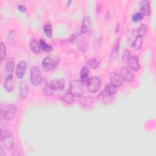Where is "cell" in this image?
I'll return each instance as SVG.
<instances>
[{"mask_svg":"<svg viewBox=\"0 0 156 156\" xmlns=\"http://www.w3.org/2000/svg\"><path fill=\"white\" fill-rule=\"evenodd\" d=\"M119 43H120V40H119V38H118L116 40V41L115 43V44L113 46V49L112 51V52H111V54H110L111 58H115L117 55L118 51H119Z\"/></svg>","mask_w":156,"mask_h":156,"instance_id":"cell-23","label":"cell"},{"mask_svg":"<svg viewBox=\"0 0 156 156\" xmlns=\"http://www.w3.org/2000/svg\"><path fill=\"white\" fill-rule=\"evenodd\" d=\"M69 91L77 97H82L83 94V83L80 80H73L69 86Z\"/></svg>","mask_w":156,"mask_h":156,"instance_id":"cell-4","label":"cell"},{"mask_svg":"<svg viewBox=\"0 0 156 156\" xmlns=\"http://www.w3.org/2000/svg\"><path fill=\"white\" fill-rule=\"evenodd\" d=\"M30 78L32 85L37 87L40 85L42 81V76L40 69L35 65H33L30 70Z\"/></svg>","mask_w":156,"mask_h":156,"instance_id":"cell-5","label":"cell"},{"mask_svg":"<svg viewBox=\"0 0 156 156\" xmlns=\"http://www.w3.org/2000/svg\"><path fill=\"white\" fill-rule=\"evenodd\" d=\"M119 72H120V75L122 76V79H124L126 81L130 82L133 80L134 75L133 73L131 71V70L127 66L122 67Z\"/></svg>","mask_w":156,"mask_h":156,"instance_id":"cell-9","label":"cell"},{"mask_svg":"<svg viewBox=\"0 0 156 156\" xmlns=\"http://www.w3.org/2000/svg\"><path fill=\"white\" fill-rule=\"evenodd\" d=\"M15 68V60L13 57H9L5 65V72L7 75H12Z\"/></svg>","mask_w":156,"mask_h":156,"instance_id":"cell-16","label":"cell"},{"mask_svg":"<svg viewBox=\"0 0 156 156\" xmlns=\"http://www.w3.org/2000/svg\"><path fill=\"white\" fill-rule=\"evenodd\" d=\"M90 99L88 98H82L80 100H79V104L80 105H82V106L85 107V106H88L89 105V102H90Z\"/></svg>","mask_w":156,"mask_h":156,"instance_id":"cell-31","label":"cell"},{"mask_svg":"<svg viewBox=\"0 0 156 156\" xmlns=\"http://www.w3.org/2000/svg\"><path fill=\"white\" fill-rule=\"evenodd\" d=\"M29 46L31 51L34 54H39L41 52V48L40 41H38L36 39H32L30 42Z\"/></svg>","mask_w":156,"mask_h":156,"instance_id":"cell-18","label":"cell"},{"mask_svg":"<svg viewBox=\"0 0 156 156\" xmlns=\"http://www.w3.org/2000/svg\"><path fill=\"white\" fill-rule=\"evenodd\" d=\"M143 15L141 12H137L134 13L132 16V20L134 22H138L143 20Z\"/></svg>","mask_w":156,"mask_h":156,"instance_id":"cell-29","label":"cell"},{"mask_svg":"<svg viewBox=\"0 0 156 156\" xmlns=\"http://www.w3.org/2000/svg\"><path fill=\"white\" fill-rule=\"evenodd\" d=\"M99 99L101 103H102L104 105H108L110 103H112L113 101L114 97L113 95H111L108 94L104 90L99 94Z\"/></svg>","mask_w":156,"mask_h":156,"instance_id":"cell-11","label":"cell"},{"mask_svg":"<svg viewBox=\"0 0 156 156\" xmlns=\"http://www.w3.org/2000/svg\"><path fill=\"white\" fill-rule=\"evenodd\" d=\"M17 8H18V10L20 11V12H26V7L24 6V5H21V4L18 5V7H17Z\"/></svg>","mask_w":156,"mask_h":156,"instance_id":"cell-35","label":"cell"},{"mask_svg":"<svg viewBox=\"0 0 156 156\" xmlns=\"http://www.w3.org/2000/svg\"><path fill=\"white\" fill-rule=\"evenodd\" d=\"M17 107L12 104H1L0 105L1 118L6 121L12 120L16 114Z\"/></svg>","mask_w":156,"mask_h":156,"instance_id":"cell-1","label":"cell"},{"mask_svg":"<svg viewBox=\"0 0 156 156\" xmlns=\"http://www.w3.org/2000/svg\"><path fill=\"white\" fill-rule=\"evenodd\" d=\"M118 87H116V86L113 85V84H112L111 83H107L105 85V89L104 90L109 94H111V95H114L117 90H118Z\"/></svg>","mask_w":156,"mask_h":156,"instance_id":"cell-22","label":"cell"},{"mask_svg":"<svg viewBox=\"0 0 156 156\" xmlns=\"http://www.w3.org/2000/svg\"><path fill=\"white\" fill-rule=\"evenodd\" d=\"M130 52L129 49H126L124 51V53H123V55L122 56V60L124 61V62H126L127 61V60L129 59V58L130 57Z\"/></svg>","mask_w":156,"mask_h":156,"instance_id":"cell-33","label":"cell"},{"mask_svg":"<svg viewBox=\"0 0 156 156\" xmlns=\"http://www.w3.org/2000/svg\"><path fill=\"white\" fill-rule=\"evenodd\" d=\"M59 63V58L54 55H48L44 57L41 63V66L44 71H49L55 68Z\"/></svg>","mask_w":156,"mask_h":156,"instance_id":"cell-3","label":"cell"},{"mask_svg":"<svg viewBox=\"0 0 156 156\" xmlns=\"http://www.w3.org/2000/svg\"><path fill=\"white\" fill-rule=\"evenodd\" d=\"M86 83L88 90L92 93H94L99 91L101 87V80L97 76H91L89 77Z\"/></svg>","mask_w":156,"mask_h":156,"instance_id":"cell-6","label":"cell"},{"mask_svg":"<svg viewBox=\"0 0 156 156\" xmlns=\"http://www.w3.org/2000/svg\"><path fill=\"white\" fill-rule=\"evenodd\" d=\"M6 57V48L5 44L1 41V60H3Z\"/></svg>","mask_w":156,"mask_h":156,"instance_id":"cell-30","label":"cell"},{"mask_svg":"<svg viewBox=\"0 0 156 156\" xmlns=\"http://www.w3.org/2000/svg\"><path fill=\"white\" fill-rule=\"evenodd\" d=\"M100 64V60L96 58H91L87 62V65L93 69L97 68Z\"/></svg>","mask_w":156,"mask_h":156,"instance_id":"cell-24","label":"cell"},{"mask_svg":"<svg viewBox=\"0 0 156 156\" xmlns=\"http://www.w3.org/2000/svg\"><path fill=\"white\" fill-rule=\"evenodd\" d=\"M43 90H44V93L47 95V96H51L54 93V91L51 86H50V84H48V83H46L45 85L43 87Z\"/></svg>","mask_w":156,"mask_h":156,"instance_id":"cell-28","label":"cell"},{"mask_svg":"<svg viewBox=\"0 0 156 156\" xmlns=\"http://www.w3.org/2000/svg\"><path fill=\"white\" fill-rule=\"evenodd\" d=\"M109 78L110 83L116 87H120L123 83V79L122 76L115 71H112L110 73Z\"/></svg>","mask_w":156,"mask_h":156,"instance_id":"cell-7","label":"cell"},{"mask_svg":"<svg viewBox=\"0 0 156 156\" xmlns=\"http://www.w3.org/2000/svg\"><path fill=\"white\" fill-rule=\"evenodd\" d=\"M40 45H41V49L44 51L45 52H49L52 51V47L48 44L43 39H41L40 40Z\"/></svg>","mask_w":156,"mask_h":156,"instance_id":"cell-25","label":"cell"},{"mask_svg":"<svg viewBox=\"0 0 156 156\" xmlns=\"http://www.w3.org/2000/svg\"><path fill=\"white\" fill-rule=\"evenodd\" d=\"M89 68L87 66H84L81 68L80 74V78L82 82L83 83L87 82L89 78Z\"/></svg>","mask_w":156,"mask_h":156,"instance_id":"cell-19","label":"cell"},{"mask_svg":"<svg viewBox=\"0 0 156 156\" xmlns=\"http://www.w3.org/2000/svg\"><path fill=\"white\" fill-rule=\"evenodd\" d=\"M4 87L7 92H11L13 90L14 87V82L12 75H7L6 76L4 83Z\"/></svg>","mask_w":156,"mask_h":156,"instance_id":"cell-17","label":"cell"},{"mask_svg":"<svg viewBox=\"0 0 156 156\" xmlns=\"http://www.w3.org/2000/svg\"><path fill=\"white\" fill-rule=\"evenodd\" d=\"M139 5L141 13L143 16H149L151 14V7L149 2L147 1L143 0L140 1L139 3Z\"/></svg>","mask_w":156,"mask_h":156,"instance_id":"cell-13","label":"cell"},{"mask_svg":"<svg viewBox=\"0 0 156 156\" xmlns=\"http://www.w3.org/2000/svg\"><path fill=\"white\" fill-rule=\"evenodd\" d=\"M74 96L70 91H68L62 95V96L61 97V99L65 103L71 104L74 102Z\"/></svg>","mask_w":156,"mask_h":156,"instance_id":"cell-20","label":"cell"},{"mask_svg":"<svg viewBox=\"0 0 156 156\" xmlns=\"http://www.w3.org/2000/svg\"><path fill=\"white\" fill-rule=\"evenodd\" d=\"M27 68V63L24 60H21L18 62L16 68V76L17 78L21 79L25 74Z\"/></svg>","mask_w":156,"mask_h":156,"instance_id":"cell-10","label":"cell"},{"mask_svg":"<svg viewBox=\"0 0 156 156\" xmlns=\"http://www.w3.org/2000/svg\"><path fill=\"white\" fill-rule=\"evenodd\" d=\"M15 31L13 30H10L7 37V41L9 43H12L15 38Z\"/></svg>","mask_w":156,"mask_h":156,"instance_id":"cell-32","label":"cell"},{"mask_svg":"<svg viewBox=\"0 0 156 156\" xmlns=\"http://www.w3.org/2000/svg\"><path fill=\"white\" fill-rule=\"evenodd\" d=\"M20 96L22 100L25 99L29 94V88L26 81H21L19 84Z\"/></svg>","mask_w":156,"mask_h":156,"instance_id":"cell-15","label":"cell"},{"mask_svg":"<svg viewBox=\"0 0 156 156\" xmlns=\"http://www.w3.org/2000/svg\"><path fill=\"white\" fill-rule=\"evenodd\" d=\"M49 84L53 90H61L64 88L65 81L63 79H53L51 81Z\"/></svg>","mask_w":156,"mask_h":156,"instance_id":"cell-14","label":"cell"},{"mask_svg":"<svg viewBox=\"0 0 156 156\" xmlns=\"http://www.w3.org/2000/svg\"><path fill=\"white\" fill-rule=\"evenodd\" d=\"M127 66L133 71H138L140 68L138 57L136 55H130L127 61Z\"/></svg>","mask_w":156,"mask_h":156,"instance_id":"cell-8","label":"cell"},{"mask_svg":"<svg viewBox=\"0 0 156 156\" xmlns=\"http://www.w3.org/2000/svg\"><path fill=\"white\" fill-rule=\"evenodd\" d=\"M43 30L47 37L51 38L52 37V27L50 24H46L43 27Z\"/></svg>","mask_w":156,"mask_h":156,"instance_id":"cell-27","label":"cell"},{"mask_svg":"<svg viewBox=\"0 0 156 156\" xmlns=\"http://www.w3.org/2000/svg\"><path fill=\"white\" fill-rule=\"evenodd\" d=\"M91 27V19L90 16L85 15L82 20V25L80 27V32L85 34L87 32Z\"/></svg>","mask_w":156,"mask_h":156,"instance_id":"cell-12","label":"cell"},{"mask_svg":"<svg viewBox=\"0 0 156 156\" xmlns=\"http://www.w3.org/2000/svg\"><path fill=\"white\" fill-rule=\"evenodd\" d=\"M143 42V38L142 37L136 36L135 40L132 43V48L134 50L136 51L141 49L142 46V44Z\"/></svg>","mask_w":156,"mask_h":156,"instance_id":"cell-21","label":"cell"},{"mask_svg":"<svg viewBox=\"0 0 156 156\" xmlns=\"http://www.w3.org/2000/svg\"><path fill=\"white\" fill-rule=\"evenodd\" d=\"M0 151H1L0 155L1 156H4L5 155V152H4V149H3L2 146H1V147H0Z\"/></svg>","mask_w":156,"mask_h":156,"instance_id":"cell-36","label":"cell"},{"mask_svg":"<svg viewBox=\"0 0 156 156\" xmlns=\"http://www.w3.org/2000/svg\"><path fill=\"white\" fill-rule=\"evenodd\" d=\"M1 141L8 150H11L14 146V139L12 133L5 128L1 130Z\"/></svg>","mask_w":156,"mask_h":156,"instance_id":"cell-2","label":"cell"},{"mask_svg":"<svg viewBox=\"0 0 156 156\" xmlns=\"http://www.w3.org/2000/svg\"><path fill=\"white\" fill-rule=\"evenodd\" d=\"M86 42L84 41H81V42H80V43L79 44V49L82 51V52H85L86 51V48H87V44H86Z\"/></svg>","mask_w":156,"mask_h":156,"instance_id":"cell-34","label":"cell"},{"mask_svg":"<svg viewBox=\"0 0 156 156\" xmlns=\"http://www.w3.org/2000/svg\"><path fill=\"white\" fill-rule=\"evenodd\" d=\"M146 32H147V27H146V25L144 24H140V27H138V29L136 30V32H137L136 36H140V37H143L146 34Z\"/></svg>","mask_w":156,"mask_h":156,"instance_id":"cell-26","label":"cell"}]
</instances>
